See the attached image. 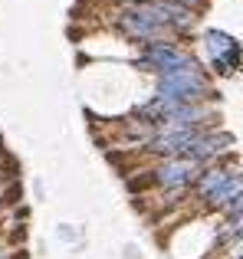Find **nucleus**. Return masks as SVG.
Returning <instances> with one entry per match:
<instances>
[{"label": "nucleus", "instance_id": "f03ea898", "mask_svg": "<svg viewBox=\"0 0 243 259\" xmlns=\"http://www.w3.org/2000/svg\"><path fill=\"white\" fill-rule=\"evenodd\" d=\"M154 95L165 102H174V105H200V102L214 99V82L204 72V66H191V69L171 72V76H158V85H154Z\"/></svg>", "mask_w": 243, "mask_h": 259}, {"label": "nucleus", "instance_id": "39448f33", "mask_svg": "<svg viewBox=\"0 0 243 259\" xmlns=\"http://www.w3.org/2000/svg\"><path fill=\"white\" fill-rule=\"evenodd\" d=\"M135 63L145 72H154V76H171V72L197 66V59L178 43H151V46H141L138 50V59H135Z\"/></svg>", "mask_w": 243, "mask_h": 259}, {"label": "nucleus", "instance_id": "6e6552de", "mask_svg": "<svg viewBox=\"0 0 243 259\" xmlns=\"http://www.w3.org/2000/svg\"><path fill=\"white\" fill-rule=\"evenodd\" d=\"M174 4H184V7H191V10H197V13H200V7H204L207 0H174Z\"/></svg>", "mask_w": 243, "mask_h": 259}, {"label": "nucleus", "instance_id": "f257e3e1", "mask_svg": "<svg viewBox=\"0 0 243 259\" xmlns=\"http://www.w3.org/2000/svg\"><path fill=\"white\" fill-rule=\"evenodd\" d=\"M112 26H115L125 39H132V43H138V46L178 43V36L161 23V17L151 7V0H148V4H118L115 10H112Z\"/></svg>", "mask_w": 243, "mask_h": 259}, {"label": "nucleus", "instance_id": "0eeeda50", "mask_svg": "<svg viewBox=\"0 0 243 259\" xmlns=\"http://www.w3.org/2000/svg\"><path fill=\"white\" fill-rule=\"evenodd\" d=\"M151 7L158 10L161 23H165L178 39L187 36V33H194V26H197V10H191V7H184V4H174V0H151Z\"/></svg>", "mask_w": 243, "mask_h": 259}, {"label": "nucleus", "instance_id": "7ed1b4c3", "mask_svg": "<svg viewBox=\"0 0 243 259\" xmlns=\"http://www.w3.org/2000/svg\"><path fill=\"white\" fill-rule=\"evenodd\" d=\"M240 190H243V171L230 167L227 161H220V164H211V167L200 171L197 184L191 187V194H194V200H197L200 207L220 210L224 203H230Z\"/></svg>", "mask_w": 243, "mask_h": 259}, {"label": "nucleus", "instance_id": "423d86ee", "mask_svg": "<svg viewBox=\"0 0 243 259\" xmlns=\"http://www.w3.org/2000/svg\"><path fill=\"white\" fill-rule=\"evenodd\" d=\"M200 50H204L207 63H211V72L217 76H233L243 63V53L240 43L230 36V33H220V30H207L200 36Z\"/></svg>", "mask_w": 243, "mask_h": 259}, {"label": "nucleus", "instance_id": "20e7f679", "mask_svg": "<svg viewBox=\"0 0 243 259\" xmlns=\"http://www.w3.org/2000/svg\"><path fill=\"white\" fill-rule=\"evenodd\" d=\"M204 164L197 161H187V158H165V161H154L151 167L145 171L141 181L154 190H191L197 184Z\"/></svg>", "mask_w": 243, "mask_h": 259}]
</instances>
